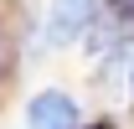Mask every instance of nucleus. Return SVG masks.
<instances>
[{"mask_svg": "<svg viewBox=\"0 0 134 129\" xmlns=\"http://www.w3.org/2000/svg\"><path fill=\"white\" fill-rule=\"evenodd\" d=\"M83 124H88V103L62 83H41L21 103V129H83Z\"/></svg>", "mask_w": 134, "mask_h": 129, "instance_id": "f03ea898", "label": "nucleus"}, {"mask_svg": "<svg viewBox=\"0 0 134 129\" xmlns=\"http://www.w3.org/2000/svg\"><path fill=\"white\" fill-rule=\"evenodd\" d=\"M103 0H47V10H41V26L31 36V52L52 57V52H72L83 41V31L98 21Z\"/></svg>", "mask_w": 134, "mask_h": 129, "instance_id": "f257e3e1", "label": "nucleus"}, {"mask_svg": "<svg viewBox=\"0 0 134 129\" xmlns=\"http://www.w3.org/2000/svg\"><path fill=\"white\" fill-rule=\"evenodd\" d=\"M129 109H134V57H129Z\"/></svg>", "mask_w": 134, "mask_h": 129, "instance_id": "423d86ee", "label": "nucleus"}, {"mask_svg": "<svg viewBox=\"0 0 134 129\" xmlns=\"http://www.w3.org/2000/svg\"><path fill=\"white\" fill-rule=\"evenodd\" d=\"M83 129H119V119H88Z\"/></svg>", "mask_w": 134, "mask_h": 129, "instance_id": "39448f33", "label": "nucleus"}, {"mask_svg": "<svg viewBox=\"0 0 134 129\" xmlns=\"http://www.w3.org/2000/svg\"><path fill=\"white\" fill-rule=\"evenodd\" d=\"M103 5H108L119 21H129V26H134V0H103Z\"/></svg>", "mask_w": 134, "mask_h": 129, "instance_id": "20e7f679", "label": "nucleus"}, {"mask_svg": "<svg viewBox=\"0 0 134 129\" xmlns=\"http://www.w3.org/2000/svg\"><path fill=\"white\" fill-rule=\"evenodd\" d=\"M124 47H134V26L129 21H119L108 5L98 10V21L83 31V41H77V52H83V62L88 67H98L103 57H114V52H124Z\"/></svg>", "mask_w": 134, "mask_h": 129, "instance_id": "7ed1b4c3", "label": "nucleus"}]
</instances>
